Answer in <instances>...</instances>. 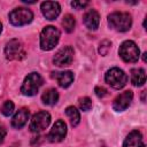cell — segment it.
Wrapping results in <instances>:
<instances>
[{
    "label": "cell",
    "mask_w": 147,
    "mask_h": 147,
    "mask_svg": "<svg viewBox=\"0 0 147 147\" xmlns=\"http://www.w3.org/2000/svg\"><path fill=\"white\" fill-rule=\"evenodd\" d=\"M123 147H145L141 133L137 130L130 132L123 142Z\"/></svg>",
    "instance_id": "cell-14"
},
{
    "label": "cell",
    "mask_w": 147,
    "mask_h": 147,
    "mask_svg": "<svg viewBox=\"0 0 147 147\" xmlns=\"http://www.w3.org/2000/svg\"><path fill=\"white\" fill-rule=\"evenodd\" d=\"M52 77L57 80V84L65 88L71 85L74 82V74L71 71H61V72H52Z\"/></svg>",
    "instance_id": "cell-15"
},
{
    "label": "cell",
    "mask_w": 147,
    "mask_h": 147,
    "mask_svg": "<svg viewBox=\"0 0 147 147\" xmlns=\"http://www.w3.org/2000/svg\"><path fill=\"white\" fill-rule=\"evenodd\" d=\"M1 30H2V25H1V23H0V33H1Z\"/></svg>",
    "instance_id": "cell-29"
},
{
    "label": "cell",
    "mask_w": 147,
    "mask_h": 147,
    "mask_svg": "<svg viewBox=\"0 0 147 147\" xmlns=\"http://www.w3.org/2000/svg\"><path fill=\"white\" fill-rule=\"evenodd\" d=\"M60 39V31L53 26V25H48L46 28L42 29L41 33H40V47L44 51H51L53 49Z\"/></svg>",
    "instance_id": "cell-2"
},
{
    "label": "cell",
    "mask_w": 147,
    "mask_h": 147,
    "mask_svg": "<svg viewBox=\"0 0 147 147\" xmlns=\"http://www.w3.org/2000/svg\"><path fill=\"white\" fill-rule=\"evenodd\" d=\"M83 21H84V24L86 25L87 29H90V30H96L98 26H99V23H100L99 13L96 10H94V9H90V10H87L84 14Z\"/></svg>",
    "instance_id": "cell-13"
},
{
    "label": "cell",
    "mask_w": 147,
    "mask_h": 147,
    "mask_svg": "<svg viewBox=\"0 0 147 147\" xmlns=\"http://www.w3.org/2000/svg\"><path fill=\"white\" fill-rule=\"evenodd\" d=\"M41 13L42 15L47 18V20H55L61 11V7L59 5V2L55 1H45L41 3L40 6Z\"/></svg>",
    "instance_id": "cell-11"
},
{
    "label": "cell",
    "mask_w": 147,
    "mask_h": 147,
    "mask_svg": "<svg viewBox=\"0 0 147 147\" xmlns=\"http://www.w3.org/2000/svg\"><path fill=\"white\" fill-rule=\"evenodd\" d=\"M72 60H74L72 47L71 46H64L56 52V54L54 55L53 62L57 67H67V65L71 64Z\"/></svg>",
    "instance_id": "cell-8"
},
{
    "label": "cell",
    "mask_w": 147,
    "mask_h": 147,
    "mask_svg": "<svg viewBox=\"0 0 147 147\" xmlns=\"http://www.w3.org/2000/svg\"><path fill=\"white\" fill-rule=\"evenodd\" d=\"M41 100L45 105L47 106H53L59 100V93L55 88H49V90H46L44 92V94L41 95Z\"/></svg>",
    "instance_id": "cell-18"
},
{
    "label": "cell",
    "mask_w": 147,
    "mask_h": 147,
    "mask_svg": "<svg viewBox=\"0 0 147 147\" xmlns=\"http://www.w3.org/2000/svg\"><path fill=\"white\" fill-rule=\"evenodd\" d=\"M145 94H146V91H142V101L145 102Z\"/></svg>",
    "instance_id": "cell-27"
},
{
    "label": "cell",
    "mask_w": 147,
    "mask_h": 147,
    "mask_svg": "<svg viewBox=\"0 0 147 147\" xmlns=\"http://www.w3.org/2000/svg\"><path fill=\"white\" fill-rule=\"evenodd\" d=\"M32 18H33V14L28 8L20 7L9 13V21L15 26L25 25V24L30 23L32 21Z\"/></svg>",
    "instance_id": "cell-6"
},
{
    "label": "cell",
    "mask_w": 147,
    "mask_h": 147,
    "mask_svg": "<svg viewBox=\"0 0 147 147\" xmlns=\"http://www.w3.org/2000/svg\"><path fill=\"white\" fill-rule=\"evenodd\" d=\"M79 107H80V109L84 110V111L90 110V109L92 108V101H91V99L87 98V96L80 98V99H79Z\"/></svg>",
    "instance_id": "cell-22"
},
{
    "label": "cell",
    "mask_w": 147,
    "mask_h": 147,
    "mask_svg": "<svg viewBox=\"0 0 147 147\" xmlns=\"http://www.w3.org/2000/svg\"><path fill=\"white\" fill-rule=\"evenodd\" d=\"M65 115L69 117L70 123H71L72 126H77L79 124V122H80V115H79V111L74 106H69L65 109Z\"/></svg>",
    "instance_id": "cell-19"
},
{
    "label": "cell",
    "mask_w": 147,
    "mask_h": 147,
    "mask_svg": "<svg viewBox=\"0 0 147 147\" xmlns=\"http://www.w3.org/2000/svg\"><path fill=\"white\" fill-rule=\"evenodd\" d=\"M14 111V103L11 101H6L2 106H1V113L5 116H9L11 115Z\"/></svg>",
    "instance_id": "cell-21"
},
{
    "label": "cell",
    "mask_w": 147,
    "mask_h": 147,
    "mask_svg": "<svg viewBox=\"0 0 147 147\" xmlns=\"http://www.w3.org/2000/svg\"><path fill=\"white\" fill-rule=\"evenodd\" d=\"M106 82L114 88H122L127 83V75L119 68H111L106 72Z\"/></svg>",
    "instance_id": "cell-4"
},
{
    "label": "cell",
    "mask_w": 147,
    "mask_h": 147,
    "mask_svg": "<svg viewBox=\"0 0 147 147\" xmlns=\"http://www.w3.org/2000/svg\"><path fill=\"white\" fill-rule=\"evenodd\" d=\"M65 134H67V124L62 119H59L51 129L47 138L52 142H60L64 139Z\"/></svg>",
    "instance_id": "cell-10"
},
{
    "label": "cell",
    "mask_w": 147,
    "mask_h": 147,
    "mask_svg": "<svg viewBox=\"0 0 147 147\" xmlns=\"http://www.w3.org/2000/svg\"><path fill=\"white\" fill-rule=\"evenodd\" d=\"M110 46H111V42L109 40H103L101 41L100 46H99V53L101 55H107V53L109 52L110 49Z\"/></svg>",
    "instance_id": "cell-23"
},
{
    "label": "cell",
    "mask_w": 147,
    "mask_h": 147,
    "mask_svg": "<svg viewBox=\"0 0 147 147\" xmlns=\"http://www.w3.org/2000/svg\"><path fill=\"white\" fill-rule=\"evenodd\" d=\"M29 118V110L26 108H21L11 119V126L15 129H21L25 125Z\"/></svg>",
    "instance_id": "cell-16"
},
{
    "label": "cell",
    "mask_w": 147,
    "mask_h": 147,
    "mask_svg": "<svg viewBox=\"0 0 147 147\" xmlns=\"http://www.w3.org/2000/svg\"><path fill=\"white\" fill-rule=\"evenodd\" d=\"M146 55H147V54H146V53H144V61H145V62H146Z\"/></svg>",
    "instance_id": "cell-28"
},
{
    "label": "cell",
    "mask_w": 147,
    "mask_h": 147,
    "mask_svg": "<svg viewBox=\"0 0 147 147\" xmlns=\"http://www.w3.org/2000/svg\"><path fill=\"white\" fill-rule=\"evenodd\" d=\"M108 24L110 25V28H113L116 31L125 32L130 30L132 25V18L129 13L115 11L108 15Z\"/></svg>",
    "instance_id": "cell-1"
},
{
    "label": "cell",
    "mask_w": 147,
    "mask_h": 147,
    "mask_svg": "<svg viewBox=\"0 0 147 147\" xmlns=\"http://www.w3.org/2000/svg\"><path fill=\"white\" fill-rule=\"evenodd\" d=\"M119 56L125 61V62H137L139 56H140V51L138 48V46L136 45V42L131 41V40H126L124 41L118 49Z\"/></svg>",
    "instance_id": "cell-5"
},
{
    "label": "cell",
    "mask_w": 147,
    "mask_h": 147,
    "mask_svg": "<svg viewBox=\"0 0 147 147\" xmlns=\"http://www.w3.org/2000/svg\"><path fill=\"white\" fill-rule=\"evenodd\" d=\"M42 82L44 80L39 74L31 72L24 78V82H23L22 87H21V92L28 96L36 95L39 91V87L42 85Z\"/></svg>",
    "instance_id": "cell-3"
},
{
    "label": "cell",
    "mask_w": 147,
    "mask_h": 147,
    "mask_svg": "<svg viewBox=\"0 0 147 147\" xmlns=\"http://www.w3.org/2000/svg\"><path fill=\"white\" fill-rule=\"evenodd\" d=\"M6 133H7V131H6V129H5V126L0 124V144H2V141L5 140V137H6Z\"/></svg>",
    "instance_id": "cell-26"
},
{
    "label": "cell",
    "mask_w": 147,
    "mask_h": 147,
    "mask_svg": "<svg viewBox=\"0 0 147 147\" xmlns=\"http://www.w3.org/2000/svg\"><path fill=\"white\" fill-rule=\"evenodd\" d=\"M5 55L8 60H18L24 56L23 47L20 40L17 39H11L7 42L5 47Z\"/></svg>",
    "instance_id": "cell-9"
},
{
    "label": "cell",
    "mask_w": 147,
    "mask_h": 147,
    "mask_svg": "<svg viewBox=\"0 0 147 147\" xmlns=\"http://www.w3.org/2000/svg\"><path fill=\"white\" fill-rule=\"evenodd\" d=\"M88 5L87 1H72L71 2V6L76 9H83L84 7H86Z\"/></svg>",
    "instance_id": "cell-24"
},
{
    "label": "cell",
    "mask_w": 147,
    "mask_h": 147,
    "mask_svg": "<svg viewBox=\"0 0 147 147\" xmlns=\"http://www.w3.org/2000/svg\"><path fill=\"white\" fill-rule=\"evenodd\" d=\"M132 99H133L132 91H125V92H123L116 96V99L114 100V103H113V108L117 111L125 110L131 105Z\"/></svg>",
    "instance_id": "cell-12"
},
{
    "label": "cell",
    "mask_w": 147,
    "mask_h": 147,
    "mask_svg": "<svg viewBox=\"0 0 147 147\" xmlns=\"http://www.w3.org/2000/svg\"><path fill=\"white\" fill-rule=\"evenodd\" d=\"M131 82L134 86H142L146 82V72L144 69H132L131 70Z\"/></svg>",
    "instance_id": "cell-17"
},
{
    "label": "cell",
    "mask_w": 147,
    "mask_h": 147,
    "mask_svg": "<svg viewBox=\"0 0 147 147\" xmlns=\"http://www.w3.org/2000/svg\"><path fill=\"white\" fill-rule=\"evenodd\" d=\"M94 91H95V94H96L99 98H103V96H106V95L108 94V91H107L105 87H100V86H96Z\"/></svg>",
    "instance_id": "cell-25"
},
{
    "label": "cell",
    "mask_w": 147,
    "mask_h": 147,
    "mask_svg": "<svg viewBox=\"0 0 147 147\" xmlns=\"http://www.w3.org/2000/svg\"><path fill=\"white\" fill-rule=\"evenodd\" d=\"M75 24H76V21H75V18H74V16L70 15V14H67V15L63 17V20H62V25H63L64 30H65L67 32H69V33L74 31Z\"/></svg>",
    "instance_id": "cell-20"
},
{
    "label": "cell",
    "mask_w": 147,
    "mask_h": 147,
    "mask_svg": "<svg viewBox=\"0 0 147 147\" xmlns=\"http://www.w3.org/2000/svg\"><path fill=\"white\" fill-rule=\"evenodd\" d=\"M51 123V115L47 111H38L32 116L30 122V130L32 132H40L45 130Z\"/></svg>",
    "instance_id": "cell-7"
}]
</instances>
